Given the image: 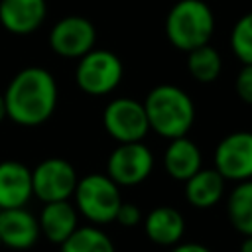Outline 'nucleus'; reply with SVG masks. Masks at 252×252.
<instances>
[{"mask_svg":"<svg viewBox=\"0 0 252 252\" xmlns=\"http://www.w3.org/2000/svg\"><path fill=\"white\" fill-rule=\"evenodd\" d=\"M6 116L20 126H39L57 106V83L43 67H26L4 91Z\"/></svg>","mask_w":252,"mask_h":252,"instance_id":"obj_1","label":"nucleus"},{"mask_svg":"<svg viewBox=\"0 0 252 252\" xmlns=\"http://www.w3.org/2000/svg\"><path fill=\"white\" fill-rule=\"evenodd\" d=\"M144 108L150 130L167 140L187 136L195 122L193 98L175 85L154 87L144 100Z\"/></svg>","mask_w":252,"mask_h":252,"instance_id":"obj_2","label":"nucleus"},{"mask_svg":"<svg viewBox=\"0 0 252 252\" xmlns=\"http://www.w3.org/2000/svg\"><path fill=\"white\" fill-rule=\"evenodd\" d=\"M215 33V14L205 0H179L165 18V35L179 51L207 45Z\"/></svg>","mask_w":252,"mask_h":252,"instance_id":"obj_3","label":"nucleus"},{"mask_svg":"<svg viewBox=\"0 0 252 252\" xmlns=\"http://www.w3.org/2000/svg\"><path fill=\"white\" fill-rule=\"evenodd\" d=\"M75 209L93 224H108L114 220L122 203L118 185L104 173H89L77 181Z\"/></svg>","mask_w":252,"mask_h":252,"instance_id":"obj_4","label":"nucleus"},{"mask_svg":"<svg viewBox=\"0 0 252 252\" xmlns=\"http://www.w3.org/2000/svg\"><path fill=\"white\" fill-rule=\"evenodd\" d=\"M124 69L116 53L108 49H91L85 53L75 69V81L79 89L91 96H102L112 93L122 81Z\"/></svg>","mask_w":252,"mask_h":252,"instance_id":"obj_5","label":"nucleus"},{"mask_svg":"<svg viewBox=\"0 0 252 252\" xmlns=\"http://www.w3.org/2000/svg\"><path fill=\"white\" fill-rule=\"evenodd\" d=\"M102 126L118 144L142 142L150 130L144 102L128 96L112 98L102 112Z\"/></svg>","mask_w":252,"mask_h":252,"instance_id":"obj_6","label":"nucleus"},{"mask_svg":"<svg viewBox=\"0 0 252 252\" xmlns=\"http://www.w3.org/2000/svg\"><path fill=\"white\" fill-rule=\"evenodd\" d=\"M154 154L144 142L118 144L106 161V175L118 187H132L150 177Z\"/></svg>","mask_w":252,"mask_h":252,"instance_id":"obj_7","label":"nucleus"},{"mask_svg":"<svg viewBox=\"0 0 252 252\" xmlns=\"http://www.w3.org/2000/svg\"><path fill=\"white\" fill-rule=\"evenodd\" d=\"M77 171L63 158H47L32 169L33 195L43 203L69 201L77 187Z\"/></svg>","mask_w":252,"mask_h":252,"instance_id":"obj_8","label":"nucleus"},{"mask_svg":"<svg viewBox=\"0 0 252 252\" xmlns=\"http://www.w3.org/2000/svg\"><path fill=\"white\" fill-rule=\"evenodd\" d=\"M96 32L85 16H65L49 32V47L53 53L67 59H81L94 49Z\"/></svg>","mask_w":252,"mask_h":252,"instance_id":"obj_9","label":"nucleus"},{"mask_svg":"<svg viewBox=\"0 0 252 252\" xmlns=\"http://www.w3.org/2000/svg\"><path fill=\"white\" fill-rule=\"evenodd\" d=\"M215 169L226 181L252 179V132H232L215 150Z\"/></svg>","mask_w":252,"mask_h":252,"instance_id":"obj_10","label":"nucleus"},{"mask_svg":"<svg viewBox=\"0 0 252 252\" xmlns=\"http://www.w3.org/2000/svg\"><path fill=\"white\" fill-rule=\"evenodd\" d=\"M39 234V222L26 207L0 211L2 246H8L12 250H30L35 246Z\"/></svg>","mask_w":252,"mask_h":252,"instance_id":"obj_11","label":"nucleus"},{"mask_svg":"<svg viewBox=\"0 0 252 252\" xmlns=\"http://www.w3.org/2000/svg\"><path fill=\"white\" fill-rule=\"evenodd\" d=\"M47 16L45 0H0V24L14 35L33 33Z\"/></svg>","mask_w":252,"mask_h":252,"instance_id":"obj_12","label":"nucleus"},{"mask_svg":"<svg viewBox=\"0 0 252 252\" xmlns=\"http://www.w3.org/2000/svg\"><path fill=\"white\" fill-rule=\"evenodd\" d=\"M32 195V169L16 159L0 161V211L26 207Z\"/></svg>","mask_w":252,"mask_h":252,"instance_id":"obj_13","label":"nucleus"},{"mask_svg":"<svg viewBox=\"0 0 252 252\" xmlns=\"http://www.w3.org/2000/svg\"><path fill=\"white\" fill-rule=\"evenodd\" d=\"M37 222H39V232L51 244L59 246L77 230L79 217H77V209L69 201H53V203H43Z\"/></svg>","mask_w":252,"mask_h":252,"instance_id":"obj_14","label":"nucleus"},{"mask_svg":"<svg viewBox=\"0 0 252 252\" xmlns=\"http://www.w3.org/2000/svg\"><path fill=\"white\" fill-rule=\"evenodd\" d=\"M146 236L158 246H175L179 244L185 232V219L183 215L167 205L152 209L144 219Z\"/></svg>","mask_w":252,"mask_h":252,"instance_id":"obj_15","label":"nucleus"},{"mask_svg":"<svg viewBox=\"0 0 252 252\" xmlns=\"http://www.w3.org/2000/svg\"><path fill=\"white\" fill-rule=\"evenodd\" d=\"M163 167L175 181H187L203 167V158L199 146L187 136L169 140L163 152Z\"/></svg>","mask_w":252,"mask_h":252,"instance_id":"obj_16","label":"nucleus"},{"mask_svg":"<svg viewBox=\"0 0 252 252\" xmlns=\"http://www.w3.org/2000/svg\"><path fill=\"white\" fill-rule=\"evenodd\" d=\"M224 183H226V179L217 169L201 167L195 175H191L185 181V197H187L189 205H193L197 209H209L222 199Z\"/></svg>","mask_w":252,"mask_h":252,"instance_id":"obj_17","label":"nucleus"},{"mask_svg":"<svg viewBox=\"0 0 252 252\" xmlns=\"http://www.w3.org/2000/svg\"><path fill=\"white\" fill-rule=\"evenodd\" d=\"M226 213L230 224L242 236H252V179L236 183L228 195Z\"/></svg>","mask_w":252,"mask_h":252,"instance_id":"obj_18","label":"nucleus"},{"mask_svg":"<svg viewBox=\"0 0 252 252\" xmlns=\"http://www.w3.org/2000/svg\"><path fill=\"white\" fill-rule=\"evenodd\" d=\"M187 69L191 77L199 83H213L219 79L222 71V59L220 53L211 45H201L191 51H187Z\"/></svg>","mask_w":252,"mask_h":252,"instance_id":"obj_19","label":"nucleus"},{"mask_svg":"<svg viewBox=\"0 0 252 252\" xmlns=\"http://www.w3.org/2000/svg\"><path fill=\"white\" fill-rule=\"evenodd\" d=\"M59 252H116L110 236L96 228V224L91 226H77V230L59 244Z\"/></svg>","mask_w":252,"mask_h":252,"instance_id":"obj_20","label":"nucleus"},{"mask_svg":"<svg viewBox=\"0 0 252 252\" xmlns=\"http://www.w3.org/2000/svg\"><path fill=\"white\" fill-rule=\"evenodd\" d=\"M230 47L242 65H252V12L236 20L230 32Z\"/></svg>","mask_w":252,"mask_h":252,"instance_id":"obj_21","label":"nucleus"},{"mask_svg":"<svg viewBox=\"0 0 252 252\" xmlns=\"http://www.w3.org/2000/svg\"><path fill=\"white\" fill-rule=\"evenodd\" d=\"M114 220H116L120 226H124V228H132V226L140 224V222L144 220V217H142V211H140L138 205H134V203H124V201H122L120 207H118V213H116Z\"/></svg>","mask_w":252,"mask_h":252,"instance_id":"obj_22","label":"nucleus"},{"mask_svg":"<svg viewBox=\"0 0 252 252\" xmlns=\"http://www.w3.org/2000/svg\"><path fill=\"white\" fill-rule=\"evenodd\" d=\"M236 94L246 104H252V65H242V69L236 75Z\"/></svg>","mask_w":252,"mask_h":252,"instance_id":"obj_23","label":"nucleus"},{"mask_svg":"<svg viewBox=\"0 0 252 252\" xmlns=\"http://www.w3.org/2000/svg\"><path fill=\"white\" fill-rule=\"evenodd\" d=\"M169 252H213V250L207 248L205 244H199V242H185V244H175V246H171Z\"/></svg>","mask_w":252,"mask_h":252,"instance_id":"obj_24","label":"nucleus"},{"mask_svg":"<svg viewBox=\"0 0 252 252\" xmlns=\"http://www.w3.org/2000/svg\"><path fill=\"white\" fill-rule=\"evenodd\" d=\"M238 252H252V236H244L242 238Z\"/></svg>","mask_w":252,"mask_h":252,"instance_id":"obj_25","label":"nucleus"},{"mask_svg":"<svg viewBox=\"0 0 252 252\" xmlns=\"http://www.w3.org/2000/svg\"><path fill=\"white\" fill-rule=\"evenodd\" d=\"M6 118V100H4V93H0V122Z\"/></svg>","mask_w":252,"mask_h":252,"instance_id":"obj_26","label":"nucleus"},{"mask_svg":"<svg viewBox=\"0 0 252 252\" xmlns=\"http://www.w3.org/2000/svg\"><path fill=\"white\" fill-rule=\"evenodd\" d=\"M0 246H2V238H0Z\"/></svg>","mask_w":252,"mask_h":252,"instance_id":"obj_27","label":"nucleus"}]
</instances>
